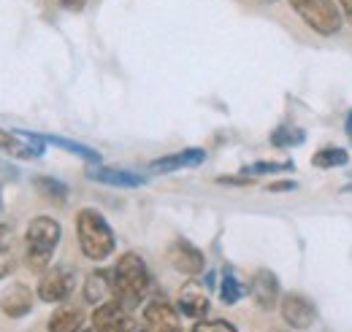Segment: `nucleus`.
<instances>
[{"label":"nucleus","instance_id":"21","mask_svg":"<svg viewBox=\"0 0 352 332\" xmlns=\"http://www.w3.org/2000/svg\"><path fill=\"white\" fill-rule=\"evenodd\" d=\"M244 294H247L244 284H241L230 270H225V273H222V284H220V300L222 303H225V305H236Z\"/></svg>","mask_w":352,"mask_h":332},{"label":"nucleus","instance_id":"3","mask_svg":"<svg viewBox=\"0 0 352 332\" xmlns=\"http://www.w3.org/2000/svg\"><path fill=\"white\" fill-rule=\"evenodd\" d=\"M60 238H63V227L57 219L52 216H36L30 224H28V233H25V265L33 270V273H46L52 268V254L60 246Z\"/></svg>","mask_w":352,"mask_h":332},{"label":"nucleus","instance_id":"4","mask_svg":"<svg viewBox=\"0 0 352 332\" xmlns=\"http://www.w3.org/2000/svg\"><path fill=\"white\" fill-rule=\"evenodd\" d=\"M287 3L309 30L322 38L336 36L344 25V11L339 0H287Z\"/></svg>","mask_w":352,"mask_h":332},{"label":"nucleus","instance_id":"30","mask_svg":"<svg viewBox=\"0 0 352 332\" xmlns=\"http://www.w3.org/2000/svg\"><path fill=\"white\" fill-rule=\"evenodd\" d=\"M344 127H347V132L352 135V111H350V117H347V122H344Z\"/></svg>","mask_w":352,"mask_h":332},{"label":"nucleus","instance_id":"19","mask_svg":"<svg viewBox=\"0 0 352 332\" xmlns=\"http://www.w3.org/2000/svg\"><path fill=\"white\" fill-rule=\"evenodd\" d=\"M33 187L36 192L52 200V203H65L68 200V184H63L60 178H52V176H36L33 178Z\"/></svg>","mask_w":352,"mask_h":332},{"label":"nucleus","instance_id":"25","mask_svg":"<svg viewBox=\"0 0 352 332\" xmlns=\"http://www.w3.org/2000/svg\"><path fill=\"white\" fill-rule=\"evenodd\" d=\"M11 244H14V230H11L8 224L0 222V254L11 251Z\"/></svg>","mask_w":352,"mask_h":332},{"label":"nucleus","instance_id":"29","mask_svg":"<svg viewBox=\"0 0 352 332\" xmlns=\"http://www.w3.org/2000/svg\"><path fill=\"white\" fill-rule=\"evenodd\" d=\"M339 5H342V11H344V16L352 22V0H339Z\"/></svg>","mask_w":352,"mask_h":332},{"label":"nucleus","instance_id":"20","mask_svg":"<svg viewBox=\"0 0 352 332\" xmlns=\"http://www.w3.org/2000/svg\"><path fill=\"white\" fill-rule=\"evenodd\" d=\"M350 163V152L342 149V146H325L320 149L314 157H311V165L322 167V170H331V167H344Z\"/></svg>","mask_w":352,"mask_h":332},{"label":"nucleus","instance_id":"22","mask_svg":"<svg viewBox=\"0 0 352 332\" xmlns=\"http://www.w3.org/2000/svg\"><path fill=\"white\" fill-rule=\"evenodd\" d=\"M304 141H307V132L298 130V127H279V130H274V135H271V143L279 146V149H290V146H298V143H304Z\"/></svg>","mask_w":352,"mask_h":332},{"label":"nucleus","instance_id":"10","mask_svg":"<svg viewBox=\"0 0 352 332\" xmlns=\"http://www.w3.org/2000/svg\"><path fill=\"white\" fill-rule=\"evenodd\" d=\"M144 324L146 332H182L179 308L166 300H152L144 305Z\"/></svg>","mask_w":352,"mask_h":332},{"label":"nucleus","instance_id":"6","mask_svg":"<svg viewBox=\"0 0 352 332\" xmlns=\"http://www.w3.org/2000/svg\"><path fill=\"white\" fill-rule=\"evenodd\" d=\"M76 289V273L74 268L68 265H57V268H49L46 273H41V281H38V297L44 303H65Z\"/></svg>","mask_w":352,"mask_h":332},{"label":"nucleus","instance_id":"8","mask_svg":"<svg viewBox=\"0 0 352 332\" xmlns=\"http://www.w3.org/2000/svg\"><path fill=\"white\" fill-rule=\"evenodd\" d=\"M279 311H282L285 324H290L293 330H309V327L317 322V308H314V303H311L309 297H304V294H298V292L282 294Z\"/></svg>","mask_w":352,"mask_h":332},{"label":"nucleus","instance_id":"12","mask_svg":"<svg viewBox=\"0 0 352 332\" xmlns=\"http://www.w3.org/2000/svg\"><path fill=\"white\" fill-rule=\"evenodd\" d=\"M209 305H212V303H209V294L204 292V287H198L195 281H187V287H182L179 300H176L179 313L187 316V319H195V322L206 319Z\"/></svg>","mask_w":352,"mask_h":332},{"label":"nucleus","instance_id":"11","mask_svg":"<svg viewBox=\"0 0 352 332\" xmlns=\"http://www.w3.org/2000/svg\"><path fill=\"white\" fill-rule=\"evenodd\" d=\"M250 294L258 303V308L271 311L279 303V278H276V273L265 270V268L255 270L252 278H250Z\"/></svg>","mask_w":352,"mask_h":332},{"label":"nucleus","instance_id":"13","mask_svg":"<svg viewBox=\"0 0 352 332\" xmlns=\"http://www.w3.org/2000/svg\"><path fill=\"white\" fill-rule=\"evenodd\" d=\"M33 303H36V294L30 287L25 284H11L8 289L0 294V311L8 316V319H22L33 311Z\"/></svg>","mask_w":352,"mask_h":332},{"label":"nucleus","instance_id":"23","mask_svg":"<svg viewBox=\"0 0 352 332\" xmlns=\"http://www.w3.org/2000/svg\"><path fill=\"white\" fill-rule=\"evenodd\" d=\"M293 160H285V163H252V165L241 167L244 176H263V173H287L293 170Z\"/></svg>","mask_w":352,"mask_h":332},{"label":"nucleus","instance_id":"17","mask_svg":"<svg viewBox=\"0 0 352 332\" xmlns=\"http://www.w3.org/2000/svg\"><path fill=\"white\" fill-rule=\"evenodd\" d=\"M85 324V311L79 305H60L52 319H49V332H79Z\"/></svg>","mask_w":352,"mask_h":332},{"label":"nucleus","instance_id":"9","mask_svg":"<svg viewBox=\"0 0 352 332\" xmlns=\"http://www.w3.org/2000/svg\"><path fill=\"white\" fill-rule=\"evenodd\" d=\"M168 259H171V268L179 270L182 276H198V273L206 270V257H204V251L198 249V246H192L190 241H184V238H179V241L171 244Z\"/></svg>","mask_w":352,"mask_h":332},{"label":"nucleus","instance_id":"5","mask_svg":"<svg viewBox=\"0 0 352 332\" xmlns=\"http://www.w3.org/2000/svg\"><path fill=\"white\" fill-rule=\"evenodd\" d=\"M46 138L25 130H3L0 127V152L16 160H38L44 154Z\"/></svg>","mask_w":352,"mask_h":332},{"label":"nucleus","instance_id":"14","mask_svg":"<svg viewBox=\"0 0 352 332\" xmlns=\"http://www.w3.org/2000/svg\"><path fill=\"white\" fill-rule=\"evenodd\" d=\"M87 178L98 181V184H106V187H117V189H138L146 184L144 176L133 173V170H122V167H92L87 173Z\"/></svg>","mask_w":352,"mask_h":332},{"label":"nucleus","instance_id":"7","mask_svg":"<svg viewBox=\"0 0 352 332\" xmlns=\"http://www.w3.org/2000/svg\"><path fill=\"white\" fill-rule=\"evenodd\" d=\"M92 330L95 332H135V322L131 316V308L120 300H106L95 305L92 311Z\"/></svg>","mask_w":352,"mask_h":332},{"label":"nucleus","instance_id":"26","mask_svg":"<svg viewBox=\"0 0 352 332\" xmlns=\"http://www.w3.org/2000/svg\"><path fill=\"white\" fill-rule=\"evenodd\" d=\"M11 270H14V257H11V251H6V254H0V278H6Z\"/></svg>","mask_w":352,"mask_h":332},{"label":"nucleus","instance_id":"32","mask_svg":"<svg viewBox=\"0 0 352 332\" xmlns=\"http://www.w3.org/2000/svg\"><path fill=\"white\" fill-rule=\"evenodd\" d=\"M263 3H274V0H263Z\"/></svg>","mask_w":352,"mask_h":332},{"label":"nucleus","instance_id":"28","mask_svg":"<svg viewBox=\"0 0 352 332\" xmlns=\"http://www.w3.org/2000/svg\"><path fill=\"white\" fill-rule=\"evenodd\" d=\"M296 189V181H274L268 187V192H293Z\"/></svg>","mask_w":352,"mask_h":332},{"label":"nucleus","instance_id":"1","mask_svg":"<svg viewBox=\"0 0 352 332\" xmlns=\"http://www.w3.org/2000/svg\"><path fill=\"white\" fill-rule=\"evenodd\" d=\"M149 287H152V276H149L144 259L135 251H125L117 259V265L111 268V292H114V300H120L128 308H135L138 303H144Z\"/></svg>","mask_w":352,"mask_h":332},{"label":"nucleus","instance_id":"2","mask_svg":"<svg viewBox=\"0 0 352 332\" xmlns=\"http://www.w3.org/2000/svg\"><path fill=\"white\" fill-rule=\"evenodd\" d=\"M76 238H79V249L92 262H103L109 259L117 249V238L111 224L106 222V216L95 208H82L76 213Z\"/></svg>","mask_w":352,"mask_h":332},{"label":"nucleus","instance_id":"27","mask_svg":"<svg viewBox=\"0 0 352 332\" xmlns=\"http://www.w3.org/2000/svg\"><path fill=\"white\" fill-rule=\"evenodd\" d=\"M60 8H65V11H82L85 5H87V0H54Z\"/></svg>","mask_w":352,"mask_h":332},{"label":"nucleus","instance_id":"24","mask_svg":"<svg viewBox=\"0 0 352 332\" xmlns=\"http://www.w3.org/2000/svg\"><path fill=\"white\" fill-rule=\"evenodd\" d=\"M192 332H239L230 322H225V319H214V322H206V319H201Z\"/></svg>","mask_w":352,"mask_h":332},{"label":"nucleus","instance_id":"31","mask_svg":"<svg viewBox=\"0 0 352 332\" xmlns=\"http://www.w3.org/2000/svg\"><path fill=\"white\" fill-rule=\"evenodd\" d=\"M79 332H95V330H79Z\"/></svg>","mask_w":352,"mask_h":332},{"label":"nucleus","instance_id":"33","mask_svg":"<svg viewBox=\"0 0 352 332\" xmlns=\"http://www.w3.org/2000/svg\"><path fill=\"white\" fill-rule=\"evenodd\" d=\"M347 189H352V184H350V187H347Z\"/></svg>","mask_w":352,"mask_h":332},{"label":"nucleus","instance_id":"18","mask_svg":"<svg viewBox=\"0 0 352 332\" xmlns=\"http://www.w3.org/2000/svg\"><path fill=\"white\" fill-rule=\"evenodd\" d=\"M44 138H46V143H52V146H57V149H65V152H71V154H76V157H82L89 165H100V154H98L92 146H85V143L71 141V138H63V135H44Z\"/></svg>","mask_w":352,"mask_h":332},{"label":"nucleus","instance_id":"16","mask_svg":"<svg viewBox=\"0 0 352 332\" xmlns=\"http://www.w3.org/2000/svg\"><path fill=\"white\" fill-rule=\"evenodd\" d=\"M82 294H85V300L89 305H100V303L111 300L114 297V292H111V270H92L87 276V281H85Z\"/></svg>","mask_w":352,"mask_h":332},{"label":"nucleus","instance_id":"15","mask_svg":"<svg viewBox=\"0 0 352 332\" xmlns=\"http://www.w3.org/2000/svg\"><path fill=\"white\" fill-rule=\"evenodd\" d=\"M206 163V152L204 149H182L176 154H168V157H160V160H152L149 163V170L152 173H176L182 167H198Z\"/></svg>","mask_w":352,"mask_h":332}]
</instances>
